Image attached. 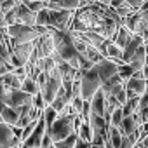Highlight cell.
<instances>
[{
  "label": "cell",
  "mask_w": 148,
  "mask_h": 148,
  "mask_svg": "<svg viewBox=\"0 0 148 148\" xmlns=\"http://www.w3.org/2000/svg\"><path fill=\"white\" fill-rule=\"evenodd\" d=\"M75 117L77 115H63V113H59L58 120L47 131V134L52 138L54 143L63 141V139H66L68 136H71L75 132Z\"/></svg>",
  "instance_id": "obj_1"
},
{
  "label": "cell",
  "mask_w": 148,
  "mask_h": 148,
  "mask_svg": "<svg viewBox=\"0 0 148 148\" xmlns=\"http://www.w3.org/2000/svg\"><path fill=\"white\" fill-rule=\"evenodd\" d=\"M80 86H82V98H84V101H91L92 96L103 87V80H101V77H99L96 66H92V68L87 70V71H82Z\"/></svg>",
  "instance_id": "obj_2"
},
{
  "label": "cell",
  "mask_w": 148,
  "mask_h": 148,
  "mask_svg": "<svg viewBox=\"0 0 148 148\" xmlns=\"http://www.w3.org/2000/svg\"><path fill=\"white\" fill-rule=\"evenodd\" d=\"M7 33L12 38L14 45L16 44H32V42H37L40 38L35 26H26V25H19V23L7 26Z\"/></svg>",
  "instance_id": "obj_3"
},
{
  "label": "cell",
  "mask_w": 148,
  "mask_h": 148,
  "mask_svg": "<svg viewBox=\"0 0 148 148\" xmlns=\"http://www.w3.org/2000/svg\"><path fill=\"white\" fill-rule=\"evenodd\" d=\"M61 87H63V77H61L59 70L56 68L54 71L47 73V82L40 89V92H42V96H44V99H45L47 105H52V101L56 99V96L61 91Z\"/></svg>",
  "instance_id": "obj_4"
},
{
  "label": "cell",
  "mask_w": 148,
  "mask_h": 148,
  "mask_svg": "<svg viewBox=\"0 0 148 148\" xmlns=\"http://www.w3.org/2000/svg\"><path fill=\"white\" fill-rule=\"evenodd\" d=\"M73 18H75V12L71 11H61V9L51 11L49 9V28H54L58 32H70V25Z\"/></svg>",
  "instance_id": "obj_5"
},
{
  "label": "cell",
  "mask_w": 148,
  "mask_h": 148,
  "mask_svg": "<svg viewBox=\"0 0 148 148\" xmlns=\"http://www.w3.org/2000/svg\"><path fill=\"white\" fill-rule=\"evenodd\" d=\"M56 56V42L52 33L49 32L47 35H42L37 42H35V52L32 58L35 59H44V58H52Z\"/></svg>",
  "instance_id": "obj_6"
},
{
  "label": "cell",
  "mask_w": 148,
  "mask_h": 148,
  "mask_svg": "<svg viewBox=\"0 0 148 148\" xmlns=\"http://www.w3.org/2000/svg\"><path fill=\"white\" fill-rule=\"evenodd\" d=\"M125 92H127V99L143 98L146 94V79L143 71H136L134 77L125 82Z\"/></svg>",
  "instance_id": "obj_7"
},
{
  "label": "cell",
  "mask_w": 148,
  "mask_h": 148,
  "mask_svg": "<svg viewBox=\"0 0 148 148\" xmlns=\"http://www.w3.org/2000/svg\"><path fill=\"white\" fill-rule=\"evenodd\" d=\"M106 94H110V96H115L117 98V101L124 106L125 103H127V92H125V82L119 77V75H115V77H112L108 82H105L103 84V87H101Z\"/></svg>",
  "instance_id": "obj_8"
},
{
  "label": "cell",
  "mask_w": 148,
  "mask_h": 148,
  "mask_svg": "<svg viewBox=\"0 0 148 148\" xmlns=\"http://www.w3.org/2000/svg\"><path fill=\"white\" fill-rule=\"evenodd\" d=\"M45 134H47V125H45V120L40 119L37 127H35V131L30 134L28 139H25L19 145V148H42V139H44Z\"/></svg>",
  "instance_id": "obj_9"
},
{
  "label": "cell",
  "mask_w": 148,
  "mask_h": 148,
  "mask_svg": "<svg viewBox=\"0 0 148 148\" xmlns=\"http://www.w3.org/2000/svg\"><path fill=\"white\" fill-rule=\"evenodd\" d=\"M21 141L16 138L12 125L9 124H0V148H12V146H19Z\"/></svg>",
  "instance_id": "obj_10"
},
{
  "label": "cell",
  "mask_w": 148,
  "mask_h": 148,
  "mask_svg": "<svg viewBox=\"0 0 148 148\" xmlns=\"http://www.w3.org/2000/svg\"><path fill=\"white\" fill-rule=\"evenodd\" d=\"M94 66H96V70H98V73H99L103 84L108 82L112 77L119 75V64H117L115 61H112V59H103L101 63H98V64H94Z\"/></svg>",
  "instance_id": "obj_11"
},
{
  "label": "cell",
  "mask_w": 148,
  "mask_h": 148,
  "mask_svg": "<svg viewBox=\"0 0 148 148\" xmlns=\"http://www.w3.org/2000/svg\"><path fill=\"white\" fill-rule=\"evenodd\" d=\"M14 11H16V23L26 25V26H35V25H37V14L32 12V11L28 9V5L19 4Z\"/></svg>",
  "instance_id": "obj_12"
},
{
  "label": "cell",
  "mask_w": 148,
  "mask_h": 148,
  "mask_svg": "<svg viewBox=\"0 0 148 148\" xmlns=\"http://www.w3.org/2000/svg\"><path fill=\"white\" fill-rule=\"evenodd\" d=\"M7 105L12 106V108H16V110H19V108H23V106L33 105V96L28 94V92H25L23 89H19V91H12V94H11L9 101H7Z\"/></svg>",
  "instance_id": "obj_13"
},
{
  "label": "cell",
  "mask_w": 148,
  "mask_h": 148,
  "mask_svg": "<svg viewBox=\"0 0 148 148\" xmlns=\"http://www.w3.org/2000/svg\"><path fill=\"white\" fill-rule=\"evenodd\" d=\"M33 52H35V42H32V44H16V45H14V56H16V58L21 61V64H25V66L30 63Z\"/></svg>",
  "instance_id": "obj_14"
},
{
  "label": "cell",
  "mask_w": 148,
  "mask_h": 148,
  "mask_svg": "<svg viewBox=\"0 0 148 148\" xmlns=\"http://www.w3.org/2000/svg\"><path fill=\"white\" fill-rule=\"evenodd\" d=\"M91 110H92V115H98V117H105V112H106V94L103 89H99L92 99H91Z\"/></svg>",
  "instance_id": "obj_15"
},
{
  "label": "cell",
  "mask_w": 148,
  "mask_h": 148,
  "mask_svg": "<svg viewBox=\"0 0 148 148\" xmlns=\"http://www.w3.org/2000/svg\"><path fill=\"white\" fill-rule=\"evenodd\" d=\"M139 125H141L139 117H138V113H134V115H131V117H125V119H124V122H122V125L119 127V131L122 132V136H129V134L138 132Z\"/></svg>",
  "instance_id": "obj_16"
},
{
  "label": "cell",
  "mask_w": 148,
  "mask_h": 148,
  "mask_svg": "<svg viewBox=\"0 0 148 148\" xmlns=\"http://www.w3.org/2000/svg\"><path fill=\"white\" fill-rule=\"evenodd\" d=\"M141 45H145V40H143L139 35H134V38H132V40L129 42V45L124 49V56H122L124 63H129V61L132 59V56L138 52V49H139Z\"/></svg>",
  "instance_id": "obj_17"
},
{
  "label": "cell",
  "mask_w": 148,
  "mask_h": 148,
  "mask_svg": "<svg viewBox=\"0 0 148 148\" xmlns=\"http://www.w3.org/2000/svg\"><path fill=\"white\" fill-rule=\"evenodd\" d=\"M0 115H2V119H4V122L5 124H9V125H16L18 124V120H19V113H18V110L16 108H12V106H9V105H0Z\"/></svg>",
  "instance_id": "obj_18"
},
{
  "label": "cell",
  "mask_w": 148,
  "mask_h": 148,
  "mask_svg": "<svg viewBox=\"0 0 148 148\" xmlns=\"http://www.w3.org/2000/svg\"><path fill=\"white\" fill-rule=\"evenodd\" d=\"M129 64L132 66L134 71H143L145 70V66H146V47L145 45H141L138 49V52L132 56V59L129 61Z\"/></svg>",
  "instance_id": "obj_19"
},
{
  "label": "cell",
  "mask_w": 148,
  "mask_h": 148,
  "mask_svg": "<svg viewBox=\"0 0 148 148\" xmlns=\"http://www.w3.org/2000/svg\"><path fill=\"white\" fill-rule=\"evenodd\" d=\"M132 38H134V33H132V32H129L125 26H120V30H119V33H117V37H115V40H113V42H115L122 51H124V49L129 45V42H131Z\"/></svg>",
  "instance_id": "obj_20"
},
{
  "label": "cell",
  "mask_w": 148,
  "mask_h": 148,
  "mask_svg": "<svg viewBox=\"0 0 148 148\" xmlns=\"http://www.w3.org/2000/svg\"><path fill=\"white\" fill-rule=\"evenodd\" d=\"M122 132L117 129V127H113V125H110V129H108V141L106 143H110L113 148H120L122 146Z\"/></svg>",
  "instance_id": "obj_21"
},
{
  "label": "cell",
  "mask_w": 148,
  "mask_h": 148,
  "mask_svg": "<svg viewBox=\"0 0 148 148\" xmlns=\"http://www.w3.org/2000/svg\"><path fill=\"white\" fill-rule=\"evenodd\" d=\"M139 103H141V98L127 99V103L122 106V112H124V119H125V117H131V115H134V113L139 110Z\"/></svg>",
  "instance_id": "obj_22"
},
{
  "label": "cell",
  "mask_w": 148,
  "mask_h": 148,
  "mask_svg": "<svg viewBox=\"0 0 148 148\" xmlns=\"http://www.w3.org/2000/svg\"><path fill=\"white\" fill-rule=\"evenodd\" d=\"M58 117H59V113L49 105V106H45V110H44V113H42V119L45 120V125H47V131L52 127V124L58 120Z\"/></svg>",
  "instance_id": "obj_23"
},
{
  "label": "cell",
  "mask_w": 148,
  "mask_h": 148,
  "mask_svg": "<svg viewBox=\"0 0 148 148\" xmlns=\"http://www.w3.org/2000/svg\"><path fill=\"white\" fill-rule=\"evenodd\" d=\"M77 134H79V138H80L82 141H86V143H92L94 132H92V127H91L89 122H82V125H80V129H79Z\"/></svg>",
  "instance_id": "obj_24"
},
{
  "label": "cell",
  "mask_w": 148,
  "mask_h": 148,
  "mask_svg": "<svg viewBox=\"0 0 148 148\" xmlns=\"http://www.w3.org/2000/svg\"><path fill=\"white\" fill-rule=\"evenodd\" d=\"M23 91L28 92V94H32V96H37V94L40 92V87H38V84H37L35 79L26 77V79L23 80Z\"/></svg>",
  "instance_id": "obj_25"
},
{
  "label": "cell",
  "mask_w": 148,
  "mask_h": 148,
  "mask_svg": "<svg viewBox=\"0 0 148 148\" xmlns=\"http://www.w3.org/2000/svg\"><path fill=\"white\" fill-rule=\"evenodd\" d=\"M138 117H139V122L141 124H146L148 122V94H145L141 98V103H139V110L136 112Z\"/></svg>",
  "instance_id": "obj_26"
},
{
  "label": "cell",
  "mask_w": 148,
  "mask_h": 148,
  "mask_svg": "<svg viewBox=\"0 0 148 148\" xmlns=\"http://www.w3.org/2000/svg\"><path fill=\"white\" fill-rule=\"evenodd\" d=\"M79 134L77 132H73L71 136H68L66 139H63V141H58V143H54V146L56 148H75L77 146V143H79Z\"/></svg>",
  "instance_id": "obj_27"
},
{
  "label": "cell",
  "mask_w": 148,
  "mask_h": 148,
  "mask_svg": "<svg viewBox=\"0 0 148 148\" xmlns=\"http://www.w3.org/2000/svg\"><path fill=\"white\" fill-rule=\"evenodd\" d=\"M134 70H132V66L129 64V63H124V64H120L119 66V77L124 80V82H127L129 79H132L134 77Z\"/></svg>",
  "instance_id": "obj_28"
},
{
  "label": "cell",
  "mask_w": 148,
  "mask_h": 148,
  "mask_svg": "<svg viewBox=\"0 0 148 148\" xmlns=\"http://www.w3.org/2000/svg\"><path fill=\"white\" fill-rule=\"evenodd\" d=\"M139 141H141V139H139V132L124 136V138H122V146H120V148H134Z\"/></svg>",
  "instance_id": "obj_29"
},
{
  "label": "cell",
  "mask_w": 148,
  "mask_h": 148,
  "mask_svg": "<svg viewBox=\"0 0 148 148\" xmlns=\"http://www.w3.org/2000/svg\"><path fill=\"white\" fill-rule=\"evenodd\" d=\"M122 122H124V112H122V106L120 108H117L113 113H112V117H110V125H113V127H120L122 125Z\"/></svg>",
  "instance_id": "obj_30"
},
{
  "label": "cell",
  "mask_w": 148,
  "mask_h": 148,
  "mask_svg": "<svg viewBox=\"0 0 148 148\" xmlns=\"http://www.w3.org/2000/svg\"><path fill=\"white\" fill-rule=\"evenodd\" d=\"M35 26H49V9H44L37 14V25Z\"/></svg>",
  "instance_id": "obj_31"
},
{
  "label": "cell",
  "mask_w": 148,
  "mask_h": 148,
  "mask_svg": "<svg viewBox=\"0 0 148 148\" xmlns=\"http://www.w3.org/2000/svg\"><path fill=\"white\" fill-rule=\"evenodd\" d=\"M12 71H14V66H12L9 61H5L2 56H0V77L7 75V73H12Z\"/></svg>",
  "instance_id": "obj_32"
},
{
  "label": "cell",
  "mask_w": 148,
  "mask_h": 148,
  "mask_svg": "<svg viewBox=\"0 0 148 148\" xmlns=\"http://www.w3.org/2000/svg\"><path fill=\"white\" fill-rule=\"evenodd\" d=\"M47 7H49V5H47V4H44V2H40V0H35V2L28 4V9H30L32 12H35V14H38L40 11L47 9Z\"/></svg>",
  "instance_id": "obj_33"
},
{
  "label": "cell",
  "mask_w": 148,
  "mask_h": 148,
  "mask_svg": "<svg viewBox=\"0 0 148 148\" xmlns=\"http://www.w3.org/2000/svg\"><path fill=\"white\" fill-rule=\"evenodd\" d=\"M33 106L35 108H38V110H45V106H49L47 103H45V99H44V96H42V92H38L37 96H33Z\"/></svg>",
  "instance_id": "obj_34"
},
{
  "label": "cell",
  "mask_w": 148,
  "mask_h": 148,
  "mask_svg": "<svg viewBox=\"0 0 148 148\" xmlns=\"http://www.w3.org/2000/svg\"><path fill=\"white\" fill-rule=\"evenodd\" d=\"M33 120L30 119V115H19V120H18V124H16V127H21V129H25L26 125H30Z\"/></svg>",
  "instance_id": "obj_35"
},
{
  "label": "cell",
  "mask_w": 148,
  "mask_h": 148,
  "mask_svg": "<svg viewBox=\"0 0 148 148\" xmlns=\"http://www.w3.org/2000/svg\"><path fill=\"white\" fill-rule=\"evenodd\" d=\"M125 2L134 9V12H139L141 11V7L145 5V2H146V0H125Z\"/></svg>",
  "instance_id": "obj_36"
},
{
  "label": "cell",
  "mask_w": 148,
  "mask_h": 148,
  "mask_svg": "<svg viewBox=\"0 0 148 148\" xmlns=\"http://www.w3.org/2000/svg\"><path fill=\"white\" fill-rule=\"evenodd\" d=\"M52 145H54L52 138H51L49 134H45V136H44V139H42V148H51Z\"/></svg>",
  "instance_id": "obj_37"
},
{
  "label": "cell",
  "mask_w": 148,
  "mask_h": 148,
  "mask_svg": "<svg viewBox=\"0 0 148 148\" xmlns=\"http://www.w3.org/2000/svg\"><path fill=\"white\" fill-rule=\"evenodd\" d=\"M7 28V21H5V12H2V9H0V30Z\"/></svg>",
  "instance_id": "obj_38"
},
{
  "label": "cell",
  "mask_w": 148,
  "mask_h": 148,
  "mask_svg": "<svg viewBox=\"0 0 148 148\" xmlns=\"http://www.w3.org/2000/svg\"><path fill=\"white\" fill-rule=\"evenodd\" d=\"M75 148H91V143H86V141L79 139V143H77V146H75Z\"/></svg>",
  "instance_id": "obj_39"
},
{
  "label": "cell",
  "mask_w": 148,
  "mask_h": 148,
  "mask_svg": "<svg viewBox=\"0 0 148 148\" xmlns=\"http://www.w3.org/2000/svg\"><path fill=\"white\" fill-rule=\"evenodd\" d=\"M125 2V0H112V4H110V7L112 9H115V7H119L120 4H124Z\"/></svg>",
  "instance_id": "obj_40"
},
{
  "label": "cell",
  "mask_w": 148,
  "mask_h": 148,
  "mask_svg": "<svg viewBox=\"0 0 148 148\" xmlns=\"http://www.w3.org/2000/svg\"><path fill=\"white\" fill-rule=\"evenodd\" d=\"M96 0H80V7H86V5H91V4H94Z\"/></svg>",
  "instance_id": "obj_41"
},
{
  "label": "cell",
  "mask_w": 148,
  "mask_h": 148,
  "mask_svg": "<svg viewBox=\"0 0 148 148\" xmlns=\"http://www.w3.org/2000/svg\"><path fill=\"white\" fill-rule=\"evenodd\" d=\"M98 2H101V4H105V5H110L112 0H98Z\"/></svg>",
  "instance_id": "obj_42"
},
{
  "label": "cell",
  "mask_w": 148,
  "mask_h": 148,
  "mask_svg": "<svg viewBox=\"0 0 148 148\" xmlns=\"http://www.w3.org/2000/svg\"><path fill=\"white\" fill-rule=\"evenodd\" d=\"M143 73H145V79H146V80H148V64H146V66H145V70H143Z\"/></svg>",
  "instance_id": "obj_43"
},
{
  "label": "cell",
  "mask_w": 148,
  "mask_h": 148,
  "mask_svg": "<svg viewBox=\"0 0 148 148\" xmlns=\"http://www.w3.org/2000/svg\"><path fill=\"white\" fill-rule=\"evenodd\" d=\"M32 2H35V0H21V4H25V5H28V4H32Z\"/></svg>",
  "instance_id": "obj_44"
},
{
  "label": "cell",
  "mask_w": 148,
  "mask_h": 148,
  "mask_svg": "<svg viewBox=\"0 0 148 148\" xmlns=\"http://www.w3.org/2000/svg\"><path fill=\"white\" fill-rule=\"evenodd\" d=\"M145 47H146V64H148V44H145Z\"/></svg>",
  "instance_id": "obj_45"
},
{
  "label": "cell",
  "mask_w": 148,
  "mask_h": 148,
  "mask_svg": "<svg viewBox=\"0 0 148 148\" xmlns=\"http://www.w3.org/2000/svg\"><path fill=\"white\" fill-rule=\"evenodd\" d=\"M7 2V0H0V7H2V4H5Z\"/></svg>",
  "instance_id": "obj_46"
},
{
  "label": "cell",
  "mask_w": 148,
  "mask_h": 148,
  "mask_svg": "<svg viewBox=\"0 0 148 148\" xmlns=\"http://www.w3.org/2000/svg\"><path fill=\"white\" fill-rule=\"evenodd\" d=\"M91 148H106V146H91Z\"/></svg>",
  "instance_id": "obj_47"
},
{
  "label": "cell",
  "mask_w": 148,
  "mask_h": 148,
  "mask_svg": "<svg viewBox=\"0 0 148 148\" xmlns=\"http://www.w3.org/2000/svg\"><path fill=\"white\" fill-rule=\"evenodd\" d=\"M146 94H148V80H146Z\"/></svg>",
  "instance_id": "obj_48"
},
{
  "label": "cell",
  "mask_w": 148,
  "mask_h": 148,
  "mask_svg": "<svg viewBox=\"0 0 148 148\" xmlns=\"http://www.w3.org/2000/svg\"><path fill=\"white\" fill-rule=\"evenodd\" d=\"M51 148H56V146H54V145H52V146H51Z\"/></svg>",
  "instance_id": "obj_49"
},
{
  "label": "cell",
  "mask_w": 148,
  "mask_h": 148,
  "mask_svg": "<svg viewBox=\"0 0 148 148\" xmlns=\"http://www.w3.org/2000/svg\"><path fill=\"white\" fill-rule=\"evenodd\" d=\"M0 105H2V103H0Z\"/></svg>",
  "instance_id": "obj_50"
}]
</instances>
